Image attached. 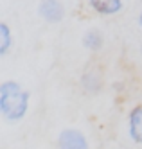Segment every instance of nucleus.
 I'll return each mask as SVG.
<instances>
[{"label":"nucleus","mask_w":142,"mask_h":149,"mask_svg":"<svg viewBox=\"0 0 142 149\" xmlns=\"http://www.w3.org/2000/svg\"><path fill=\"white\" fill-rule=\"evenodd\" d=\"M31 93L20 86L18 81L6 79L0 84V113L9 122L22 120L29 111Z\"/></svg>","instance_id":"nucleus-1"},{"label":"nucleus","mask_w":142,"mask_h":149,"mask_svg":"<svg viewBox=\"0 0 142 149\" xmlns=\"http://www.w3.org/2000/svg\"><path fill=\"white\" fill-rule=\"evenodd\" d=\"M56 149H90V144L79 127H63L56 136Z\"/></svg>","instance_id":"nucleus-2"},{"label":"nucleus","mask_w":142,"mask_h":149,"mask_svg":"<svg viewBox=\"0 0 142 149\" xmlns=\"http://www.w3.org/2000/svg\"><path fill=\"white\" fill-rule=\"evenodd\" d=\"M38 15L47 24H59L65 18V6L61 0H40Z\"/></svg>","instance_id":"nucleus-3"},{"label":"nucleus","mask_w":142,"mask_h":149,"mask_svg":"<svg viewBox=\"0 0 142 149\" xmlns=\"http://www.w3.org/2000/svg\"><path fill=\"white\" fill-rule=\"evenodd\" d=\"M128 133L137 146H142V104L133 106L128 113Z\"/></svg>","instance_id":"nucleus-4"},{"label":"nucleus","mask_w":142,"mask_h":149,"mask_svg":"<svg viewBox=\"0 0 142 149\" xmlns=\"http://www.w3.org/2000/svg\"><path fill=\"white\" fill-rule=\"evenodd\" d=\"M88 6L101 16H113L122 11L124 0H88Z\"/></svg>","instance_id":"nucleus-5"},{"label":"nucleus","mask_w":142,"mask_h":149,"mask_svg":"<svg viewBox=\"0 0 142 149\" xmlns=\"http://www.w3.org/2000/svg\"><path fill=\"white\" fill-rule=\"evenodd\" d=\"M81 86L86 93H97L103 88V76L99 70L88 68L83 76H81Z\"/></svg>","instance_id":"nucleus-6"},{"label":"nucleus","mask_w":142,"mask_h":149,"mask_svg":"<svg viewBox=\"0 0 142 149\" xmlns=\"http://www.w3.org/2000/svg\"><path fill=\"white\" fill-rule=\"evenodd\" d=\"M81 43L86 50H90V52H97V50H101L103 45H104V36L99 29H88L86 33L83 34V40H81Z\"/></svg>","instance_id":"nucleus-7"},{"label":"nucleus","mask_w":142,"mask_h":149,"mask_svg":"<svg viewBox=\"0 0 142 149\" xmlns=\"http://www.w3.org/2000/svg\"><path fill=\"white\" fill-rule=\"evenodd\" d=\"M13 47V33L7 22H0V56H6Z\"/></svg>","instance_id":"nucleus-8"},{"label":"nucleus","mask_w":142,"mask_h":149,"mask_svg":"<svg viewBox=\"0 0 142 149\" xmlns=\"http://www.w3.org/2000/svg\"><path fill=\"white\" fill-rule=\"evenodd\" d=\"M137 24L142 27V11H140V13H139V16H137Z\"/></svg>","instance_id":"nucleus-9"},{"label":"nucleus","mask_w":142,"mask_h":149,"mask_svg":"<svg viewBox=\"0 0 142 149\" xmlns=\"http://www.w3.org/2000/svg\"><path fill=\"white\" fill-rule=\"evenodd\" d=\"M140 52H142V45H140Z\"/></svg>","instance_id":"nucleus-10"}]
</instances>
